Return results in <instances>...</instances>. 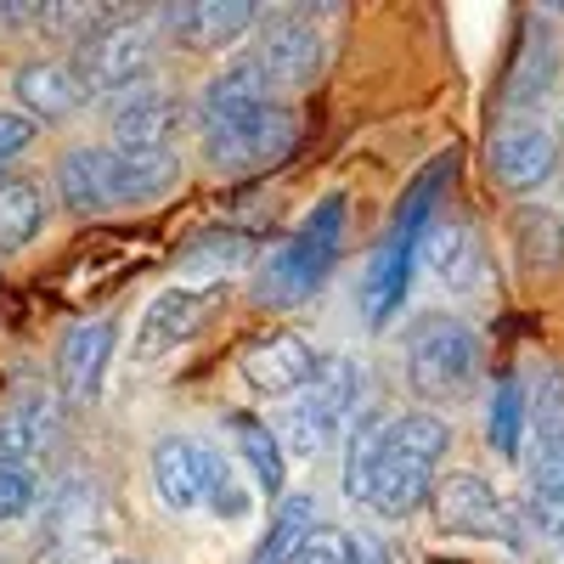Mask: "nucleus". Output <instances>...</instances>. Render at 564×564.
I'll use <instances>...</instances> for the list:
<instances>
[{
    "label": "nucleus",
    "instance_id": "2f4dec72",
    "mask_svg": "<svg viewBox=\"0 0 564 564\" xmlns=\"http://www.w3.org/2000/svg\"><path fill=\"white\" fill-rule=\"evenodd\" d=\"M350 564H390V558H384V547L372 536H350Z\"/></svg>",
    "mask_w": 564,
    "mask_h": 564
},
{
    "label": "nucleus",
    "instance_id": "bb28decb",
    "mask_svg": "<svg viewBox=\"0 0 564 564\" xmlns=\"http://www.w3.org/2000/svg\"><path fill=\"white\" fill-rule=\"evenodd\" d=\"M305 531H316V502L311 497H276L271 525H265L260 547L249 553V564H289V553L305 542Z\"/></svg>",
    "mask_w": 564,
    "mask_h": 564
},
{
    "label": "nucleus",
    "instance_id": "f03ea898",
    "mask_svg": "<svg viewBox=\"0 0 564 564\" xmlns=\"http://www.w3.org/2000/svg\"><path fill=\"white\" fill-rule=\"evenodd\" d=\"M198 135H204V159L220 175H254L271 170L294 153L300 119L289 102H276L260 90V79L231 63L226 74H215L198 97Z\"/></svg>",
    "mask_w": 564,
    "mask_h": 564
},
{
    "label": "nucleus",
    "instance_id": "a211bd4d",
    "mask_svg": "<svg viewBox=\"0 0 564 564\" xmlns=\"http://www.w3.org/2000/svg\"><path fill=\"white\" fill-rule=\"evenodd\" d=\"M113 316H90V322H74L63 345H57V384L68 401H90L102 390V372H108V356H113Z\"/></svg>",
    "mask_w": 564,
    "mask_h": 564
},
{
    "label": "nucleus",
    "instance_id": "c85d7f7f",
    "mask_svg": "<svg viewBox=\"0 0 564 564\" xmlns=\"http://www.w3.org/2000/svg\"><path fill=\"white\" fill-rule=\"evenodd\" d=\"M289 564H350V536L334 525H316L305 531V542L289 553Z\"/></svg>",
    "mask_w": 564,
    "mask_h": 564
},
{
    "label": "nucleus",
    "instance_id": "c756f323",
    "mask_svg": "<svg viewBox=\"0 0 564 564\" xmlns=\"http://www.w3.org/2000/svg\"><path fill=\"white\" fill-rule=\"evenodd\" d=\"M29 508H34V480L23 475V468L0 463V525H7V520H23Z\"/></svg>",
    "mask_w": 564,
    "mask_h": 564
},
{
    "label": "nucleus",
    "instance_id": "39448f33",
    "mask_svg": "<svg viewBox=\"0 0 564 564\" xmlns=\"http://www.w3.org/2000/svg\"><path fill=\"white\" fill-rule=\"evenodd\" d=\"M153 497L170 508V513H193V508H209L220 513V520H243L249 513V491L238 486V475H231V463L193 441V435H164L153 446Z\"/></svg>",
    "mask_w": 564,
    "mask_h": 564
},
{
    "label": "nucleus",
    "instance_id": "1a4fd4ad",
    "mask_svg": "<svg viewBox=\"0 0 564 564\" xmlns=\"http://www.w3.org/2000/svg\"><path fill=\"white\" fill-rule=\"evenodd\" d=\"M430 508H435V525L452 531V536H475V542H502V547H525V531H520V513L502 502V491L480 475H446L435 491H430Z\"/></svg>",
    "mask_w": 564,
    "mask_h": 564
},
{
    "label": "nucleus",
    "instance_id": "4468645a",
    "mask_svg": "<svg viewBox=\"0 0 564 564\" xmlns=\"http://www.w3.org/2000/svg\"><path fill=\"white\" fill-rule=\"evenodd\" d=\"M238 372H243V384L260 401H294L311 384V372H316V350L300 334H265V339H254L243 350Z\"/></svg>",
    "mask_w": 564,
    "mask_h": 564
},
{
    "label": "nucleus",
    "instance_id": "f3484780",
    "mask_svg": "<svg viewBox=\"0 0 564 564\" xmlns=\"http://www.w3.org/2000/svg\"><path fill=\"white\" fill-rule=\"evenodd\" d=\"M417 260L430 265V276L446 294H468V289H480V276H486V254H480V238L468 231V220L435 215L417 238Z\"/></svg>",
    "mask_w": 564,
    "mask_h": 564
},
{
    "label": "nucleus",
    "instance_id": "473e14b6",
    "mask_svg": "<svg viewBox=\"0 0 564 564\" xmlns=\"http://www.w3.org/2000/svg\"><path fill=\"white\" fill-rule=\"evenodd\" d=\"M113 564H130V558H113Z\"/></svg>",
    "mask_w": 564,
    "mask_h": 564
},
{
    "label": "nucleus",
    "instance_id": "a878e982",
    "mask_svg": "<svg viewBox=\"0 0 564 564\" xmlns=\"http://www.w3.org/2000/svg\"><path fill=\"white\" fill-rule=\"evenodd\" d=\"M45 226V193L23 175H7L0 181V254H18L40 238Z\"/></svg>",
    "mask_w": 564,
    "mask_h": 564
},
{
    "label": "nucleus",
    "instance_id": "423d86ee",
    "mask_svg": "<svg viewBox=\"0 0 564 564\" xmlns=\"http://www.w3.org/2000/svg\"><path fill=\"white\" fill-rule=\"evenodd\" d=\"M525 430H531L525 508L536 531L564 536V367L536 372V384L525 390Z\"/></svg>",
    "mask_w": 564,
    "mask_h": 564
},
{
    "label": "nucleus",
    "instance_id": "b1692460",
    "mask_svg": "<svg viewBox=\"0 0 564 564\" xmlns=\"http://www.w3.org/2000/svg\"><path fill=\"white\" fill-rule=\"evenodd\" d=\"M508 231H513V260H520L525 276H553L564 265V220L553 209H542V204L513 209Z\"/></svg>",
    "mask_w": 564,
    "mask_h": 564
},
{
    "label": "nucleus",
    "instance_id": "ddd939ff",
    "mask_svg": "<svg viewBox=\"0 0 564 564\" xmlns=\"http://www.w3.org/2000/svg\"><path fill=\"white\" fill-rule=\"evenodd\" d=\"M558 170V135L536 119H508L491 135V175L502 193H536Z\"/></svg>",
    "mask_w": 564,
    "mask_h": 564
},
{
    "label": "nucleus",
    "instance_id": "9d476101",
    "mask_svg": "<svg viewBox=\"0 0 564 564\" xmlns=\"http://www.w3.org/2000/svg\"><path fill=\"white\" fill-rule=\"evenodd\" d=\"M322 34L305 23V18H271L265 29H260V40L249 45V57H243V68L260 79V90L265 97H294V90H305L316 74H322Z\"/></svg>",
    "mask_w": 564,
    "mask_h": 564
},
{
    "label": "nucleus",
    "instance_id": "f257e3e1",
    "mask_svg": "<svg viewBox=\"0 0 564 564\" xmlns=\"http://www.w3.org/2000/svg\"><path fill=\"white\" fill-rule=\"evenodd\" d=\"M446 446H452V430L435 412L356 417L345 441V497L384 513V520H406V513L430 502Z\"/></svg>",
    "mask_w": 564,
    "mask_h": 564
},
{
    "label": "nucleus",
    "instance_id": "7c9ffc66",
    "mask_svg": "<svg viewBox=\"0 0 564 564\" xmlns=\"http://www.w3.org/2000/svg\"><path fill=\"white\" fill-rule=\"evenodd\" d=\"M34 119H23V113H0V164H12V159H23L29 148H34Z\"/></svg>",
    "mask_w": 564,
    "mask_h": 564
},
{
    "label": "nucleus",
    "instance_id": "4be33fe9",
    "mask_svg": "<svg viewBox=\"0 0 564 564\" xmlns=\"http://www.w3.org/2000/svg\"><path fill=\"white\" fill-rule=\"evenodd\" d=\"M52 430H57V406L45 390H23L18 401L0 406V463L23 468L29 457H40L52 446Z\"/></svg>",
    "mask_w": 564,
    "mask_h": 564
},
{
    "label": "nucleus",
    "instance_id": "7ed1b4c3",
    "mask_svg": "<svg viewBox=\"0 0 564 564\" xmlns=\"http://www.w3.org/2000/svg\"><path fill=\"white\" fill-rule=\"evenodd\" d=\"M401 361H406V390L430 406H457L486 379L480 334L457 316H417L401 339Z\"/></svg>",
    "mask_w": 564,
    "mask_h": 564
},
{
    "label": "nucleus",
    "instance_id": "aec40b11",
    "mask_svg": "<svg viewBox=\"0 0 564 564\" xmlns=\"http://www.w3.org/2000/svg\"><path fill=\"white\" fill-rule=\"evenodd\" d=\"M12 97L23 102V119H34V124L68 119L74 108L90 102L85 85L74 79V68H68V63H45V57H34V63H23V68L12 74Z\"/></svg>",
    "mask_w": 564,
    "mask_h": 564
},
{
    "label": "nucleus",
    "instance_id": "f8f14e48",
    "mask_svg": "<svg viewBox=\"0 0 564 564\" xmlns=\"http://www.w3.org/2000/svg\"><path fill=\"white\" fill-rule=\"evenodd\" d=\"M40 547L52 553L45 564H85L90 553H102V502L85 480H68L52 497L40 520Z\"/></svg>",
    "mask_w": 564,
    "mask_h": 564
},
{
    "label": "nucleus",
    "instance_id": "6ab92c4d",
    "mask_svg": "<svg viewBox=\"0 0 564 564\" xmlns=\"http://www.w3.org/2000/svg\"><path fill=\"white\" fill-rule=\"evenodd\" d=\"M57 193L74 215L119 204V148H68L57 159Z\"/></svg>",
    "mask_w": 564,
    "mask_h": 564
},
{
    "label": "nucleus",
    "instance_id": "20e7f679",
    "mask_svg": "<svg viewBox=\"0 0 564 564\" xmlns=\"http://www.w3.org/2000/svg\"><path fill=\"white\" fill-rule=\"evenodd\" d=\"M339 249H345V198L327 193L305 226L294 231L289 243H276L254 276V300L260 305H305L327 276L339 265Z\"/></svg>",
    "mask_w": 564,
    "mask_h": 564
},
{
    "label": "nucleus",
    "instance_id": "9b49d317",
    "mask_svg": "<svg viewBox=\"0 0 564 564\" xmlns=\"http://www.w3.org/2000/svg\"><path fill=\"white\" fill-rule=\"evenodd\" d=\"M215 311H220V282H209V289H164V294H153V305L141 311L135 334H130V356L159 361V356L181 350Z\"/></svg>",
    "mask_w": 564,
    "mask_h": 564
},
{
    "label": "nucleus",
    "instance_id": "6e6552de",
    "mask_svg": "<svg viewBox=\"0 0 564 564\" xmlns=\"http://www.w3.org/2000/svg\"><path fill=\"white\" fill-rule=\"evenodd\" d=\"M153 57H159V23L124 18V23H108V29L90 34L68 68L85 85V97H119V90L148 79Z\"/></svg>",
    "mask_w": 564,
    "mask_h": 564
},
{
    "label": "nucleus",
    "instance_id": "393cba45",
    "mask_svg": "<svg viewBox=\"0 0 564 564\" xmlns=\"http://www.w3.org/2000/svg\"><path fill=\"white\" fill-rule=\"evenodd\" d=\"M175 181H181V153L175 148H135V153L119 148V204L164 198V193H175Z\"/></svg>",
    "mask_w": 564,
    "mask_h": 564
},
{
    "label": "nucleus",
    "instance_id": "0eeeda50",
    "mask_svg": "<svg viewBox=\"0 0 564 564\" xmlns=\"http://www.w3.org/2000/svg\"><path fill=\"white\" fill-rule=\"evenodd\" d=\"M356 401H361V367L350 356H334V361H316L311 384L282 406L276 417V441L289 446L294 457H316L327 452L356 417Z\"/></svg>",
    "mask_w": 564,
    "mask_h": 564
},
{
    "label": "nucleus",
    "instance_id": "dca6fc26",
    "mask_svg": "<svg viewBox=\"0 0 564 564\" xmlns=\"http://www.w3.org/2000/svg\"><path fill=\"white\" fill-rule=\"evenodd\" d=\"M175 124H181V102L170 97V90L148 85V79L130 85V90H119L113 108H108L113 148H124V153H135V148H170Z\"/></svg>",
    "mask_w": 564,
    "mask_h": 564
},
{
    "label": "nucleus",
    "instance_id": "5701e85b",
    "mask_svg": "<svg viewBox=\"0 0 564 564\" xmlns=\"http://www.w3.org/2000/svg\"><path fill=\"white\" fill-rule=\"evenodd\" d=\"M226 435L238 446L249 480L260 486V497H282V475H289V463H282V441L271 423H260L254 412H226Z\"/></svg>",
    "mask_w": 564,
    "mask_h": 564
},
{
    "label": "nucleus",
    "instance_id": "412c9836",
    "mask_svg": "<svg viewBox=\"0 0 564 564\" xmlns=\"http://www.w3.org/2000/svg\"><path fill=\"white\" fill-rule=\"evenodd\" d=\"M412 265H417V243H395L384 238L379 249H372L367 271H361V322L367 327H384L401 300H406V282H412Z\"/></svg>",
    "mask_w": 564,
    "mask_h": 564
},
{
    "label": "nucleus",
    "instance_id": "cd10ccee",
    "mask_svg": "<svg viewBox=\"0 0 564 564\" xmlns=\"http://www.w3.org/2000/svg\"><path fill=\"white\" fill-rule=\"evenodd\" d=\"M486 441L497 446V457H520L525 452V384L520 379H497L491 406H486Z\"/></svg>",
    "mask_w": 564,
    "mask_h": 564
},
{
    "label": "nucleus",
    "instance_id": "2eb2a0df",
    "mask_svg": "<svg viewBox=\"0 0 564 564\" xmlns=\"http://www.w3.org/2000/svg\"><path fill=\"white\" fill-rule=\"evenodd\" d=\"M260 23L254 0H186V7H164L159 29L186 45V52H215V45H231L238 34H249Z\"/></svg>",
    "mask_w": 564,
    "mask_h": 564
}]
</instances>
